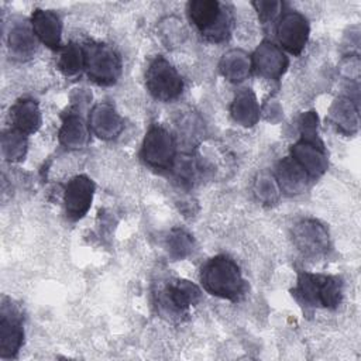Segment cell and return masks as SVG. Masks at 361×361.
<instances>
[{
	"instance_id": "cell-17",
	"label": "cell",
	"mask_w": 361,
	"mask_h": 361,
	"mask_svg": "<svg viewBox=\"0 0 361 361\" xmlns=\"http://www.w3.org/2000/svg\"><path fill=\"white\" fill-rule=\"evenodd\" d=\"M58 69L65 76H73L83 69V51L78 44H68L61 49L58 58Z\"/></svg>"
},
{
	"instance_id": "cell-2",
	"label": "cell",
	"mask_w": 361,
	"mask_h": 361,
	"mask_svg": "<svg viewBox=\"0 0 361 361\" xmlns=\"http://www.w3.org/2000/svg\"><path fill=\"white\" fill-rule=\"evenodd\" d=\"M200 282L203 289L228 300H238L245 292V281L237 262L227 255H216L202 265Z\"/></svg>"
},
{
	"instance_id": "cell-12",
	"label": "cell",
	"mask_w": 361,
	"mask_h": 361,
	"mask_svg": "<svg viewBox=\"0 0 361 361\" xmlns=\"http://www.w3.org/2000/svg\"><path fill=\"white\" fill-rule=\"evenodd\" d=\"M288 66V58L282 49L269 42L264 41L252 56V68L258 75L268 79H279Z\"/></svg>"
},
{
	"instance_id": "cell-16",
	"label": "cell",
	"mask_w": 361,
	"mask_h": 361,
	"mask_svg": "<svg viewBox=\"0 0 361 361\" xmlns=\"http://www.w3.org/2000/svg\"><path fill=\"white\" fill-rule=\"evenodd\" d=\"M35 34L32 28L23 25H16L10 32V48L11 52L23 59V56H31L35 51Z\"/></svg>"
},
{
	"instance_id": "cell-6",
	"label": "cell",
	"mask_w": 361,
	"mask_h": 361,
	"mask_svg": "<svg viewBox=\"0 0 361 361\" xmlns=\"http://www.w3.org/2000/svg\"><path fill=\"white\" fill-rule=\"evenodd\" d=\"M145 86L149 94L161 102H171L180 96L183 80L178 71L162 56H155L145 72Z\"/></svg>"
},
{
	"instance_id": "cell-7",
	"label": "cell",
	"mask_w": 361,
	"mask_h": 361,
	"mask_svg": "<svg viewBox=\"0 0 361 361\" xmlns=\"http://www.w3.org/2000/svg\"><path fill=\"white\" fill-rule=\"evenodd\" d=\"M142 161L155 169H172L176 158L175 140L164 127L152 126L142 144Z\"/></svg>"
},
{
	"instance_id": "cell-11",
	"label": "cell",
	"mask_w": 361,
	"mask_h": 361,
	"mask_svg": "<svg viewBox=\"0 0 361 361\" xmlns=\"http://www.w3.org/2000/svg\"><path fill=\"white\" fill-rule=\"evenodd\" d=\"M93 193H94V183L90 178L85 175H78L72 178L66 183L65 193H63L66 217L72 221L82 219L87 213L92 204Z\"/></svg>"
},
{
	"instance_id": "cell-20",
	"label": "cell",
	"mask_w": 361,
	"mask_h": 361,
	"mask_svg": "<svg viewBox=\"0 0 361 361\" xmlns=\"http://www.w3.org/2000/svg\"><path fill=\"white\" fill-rule=\"evenodd\" d=\"M168 247L172 255L182 258L190 251V247H192L190 235L183 233L182 230H175L168 238Z\"/></svg>"
},
{
	"instance_id": "cell-21",
	"label": "cell",
	"mask_w": 361,
	"mask_h": 361,
	"mask_svg": "<svg viewBox=\"0 0 361 361\" xmlns=\"http://www.w3.org/2000/svg\"><path fill=\"white\" fill-rule=\"evenodd\" d=\"M252 4L258 11V16H259V20L262 21V24L274 21L279 13V7L282 6L278 1H259V3H252Z\"/></svg>"
},
{
	"instance_id": "cell-15",
	"label": "cell",
	"mask_w": 361,
	"mask_h": 361,
	"mask_svg": "<svg viewBox=\"0 0 361 361\" xmlns=\"http://www.w3.org/2000/svg\"><path fill=\"white\" fill-rule=\"evenodd\" d=\"M276 178L281 189L290 195L300 193L310 180L307 172L292 157H288L278 164Z\"/></svg>"
},
{
	"instance_id": "cell-8",
	"label": "cell",
	"mask_w": 361,
	"mask_h": 361,
	"mask_svg": "<svg viewBox=\"0 0 361 361\" xmlns=\"http://www.w3.org/2000/svg\"><path fill=\"white\" fill-rule=\"evenodd\" d=\"M23 312L8 298L3 296L0 309V357L14 358L23 344Z\"/></svg>"
},
{
	"instance_id": "cell-4",
	"label": "cell",
	"mask_w": 361,
	"mask_h": 361,
	"mask_svg": "<svg viewBox=\"0 0 361 361\" xmlns=\"http://www.w3.org/2000/svg\"><path fill=\"white\" fill-rule=\"evenodd\" d=\"M200 296L199 286L182 278H169L162 283L158 282L154 290L158 312L171 320H180L188 316L189 307L196 305Z\"/></svg>"
},
{
	"instance_id": "cell-1",
	"label": "cell",
	"mask_w": 361,
	"mask_h": 361,
	"mask_svg": "<svg viewBox=\"0 0 361 361\" xmlns=\"http://www.w3.org/2000/svg\"><path fill=\"white\" fill-rule=\"evenodd\" d=\"M190 24L210 42L228 39L233 30V10L228 4L216 0H193L186 6Z\"/></svg>"
},
{
	"instance_id": "cell-10",
	"label": "cell",
	"mask_w": 361,
	"mask_h": 361,
	"mask_svg": "<svg viewBox=\"0 0 361 361\" xmlns=\"http://www.w3.org/2000/svg\"><path fill=\"white\" fill-rule=\"evenodd\" d=\"M275 32L281 47L299 55L309 38V23L300 13L286 11L278 18Z\"/></svg>"
},
{
	"instance_id": "cell-5",
	"label": "cell",
	"mask_w": 361,
	"mask_h": 361,
	"mask_svg": "<svg viewBox=\"0 0 361 361\" xmlns=\"http://www.w3.org/2000/svg\"><path fill=\"white\" fill-rule=\"evenodd\" d=\"M82 51L83 69L90 80L103 86L117 82L121 75V59L114 48L103 42H85Z\"/></svg>"
},
{
	"instance_id": "cell-18",
	"label": "cell",
	"mask_w": 361,
	"mask_h": 361,
	"mask_svg": "<svg viewBox=\"0 0 361 361\" xmlns=\"http://www.w3.org/2000/svg\"><path fill=\"white\" fill-rule=\"evenodd\" d=\"M241 92L235 96V100L231 107V113L235 121H240L244 126H251L257 120V106L255 97L250 92Z\"/></svg>"
},
{
	"instance_id": "cell-13",
	"label": "cell",
	"mask_w": 361,
	"mask_h": 361,
	"mask_svg": "<svg viewBox=\"0 0 361 361\" xmlns=\"http://www.w3.org/2000/svg\"><path fill=\"white\" fill-rule=\"evenodd\" d=\"M31 28L44 45L51 49L61 48L62 23L55 11L35 8L31 16Z\"/></svg>"
},
{
	"instance_id": "cell-9",
	"label": "cell",
	"mask_w": 361,
	"mask_h": 361,
	"mask_svg": "<svg viewBox=\"0 0 361 361\" xmlns=\"http://www.w3.org/2000/svg\"><path fill=\"white\" fill-rule=\"evenodd\" d=\"M292 237L296 248L309 258L324 255L330 248L329 233L317 220H302L293 227Z\"/></svg>"
},
{
	"instance_id": "cell-3",
	"label": "cell",
	"mask_w": 361,
	"mask_h": 361,
	"mask_svg": "<svg viewBox=\"0 0 361 361\" xmlns=\"http://www.w3.org/2000/svg\"><path fill=\"white\" fill-rule=\"evenodd\" d=\"M293 298L305 307L333 309L343 298V279L333 275L299 272Z\"/></svg>"
},
{
	"instance_id": "cell-19",
	"label": "cell",
	"mask_w": 361,
	"mask_h": 361,
	"mask_svg": "<svg viewBox=\"0 0 361 361\" xmlns=\"http://www.w3.org/2000/svg\"><path fill=\"white\" fill-rule=\"evenodd\" d=\"M86 130H85V123L80 117L78 116H69L63 127L61 130V140L66 145H75L80 147L86 141Z\"/></svg>"
},
{
	"instance_id": "cell-14",
	"label": "cell",
	"mask_w": 361,
	"mask_h": 361,
	"mask_svg": "<svg viewBox=\"0 0 361 361\" xmlns=\"http://www.w3.org/2000/svg\"><path fill=\"white\" fill-rule=\"evenodd\" d=\"M10 121L16 131L28 135L41 126V113L38 104L30 99H21L10 109Z\"/></svg>"
}]
</instances>
